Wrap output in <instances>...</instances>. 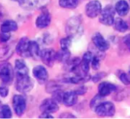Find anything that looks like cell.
I'll list each match as a JSON object with an SVG mask.
<instances>
[{"mask_svg":"<svg viewBox=\"0 0 130 119\" xmlns=\"http://www.w3.org/2000/svg\"><path fill=\"white\" fill-rule=\"evenodd\" d=\"M66 31L68 36L71 37L82 34V26L81 18L79 17H73L70 18L67 22Z\"/></svg>","mask_w":130,"mask_h":119,"instance_id":"cell-1","label":"cell"},{"mask_svg":"<svg viewBox=\"0 0 130 119\" xmlns=\"http://www.w3.org/2000/svg\"><path fill=\"white\" fill-rule=\"evenodd\" d=\"M16 90L21 93H27L31 91L34 87V82L29 75L16 77Z\"/></svg>","mask_w":130,"mask_h":119,"instance_id":"cell-2","label":"cell"},{"mask_svg":"<svg viewBox=\"0 0 130 119\" xmlns=\"http://www.w3.org/2000/svg\"><path fill=\"white\" fill-rule=\"evenodd\" d=\"M14 78V70L10 63L4 62L0 65V79L5 84H9Z\"/></svg>","mask_w":130,"mask_h":119,"instance_id":"cell-3","label":"cell"},{"mask_svg":"<svg viewBox=\"0 0 130 119\" xmlns=\"http://www.w3.org/2000/svg\"><path fill=\"white\" fill-rule=\"evenodd\" d=\"M115 9L112 5H107L104 9H102L100 14L99 21L104 25L110 26L114 22Z\"/></svg>","mask_w":130,"mask_h":119,"instance_id":"cell-4","label":"cell"},{"mask_svg":"<svg viewBox=\"0 0 130 119\" xmlns=\"http://www.w3.org/2000/svg\"><path fill=\"white\" fill-rule=\"evenodd\" d=\"M95 112L101 117H110L115 114V106L110 102H103L96 109Z\"/></svg>","mask_w":130,"mask_h":119,"instance_id":"cell-5","label":"cell"},{"mask_svg":"<svg viewBox=\"0 0 130 119\" xmlns=\"http://www.w3.org/2000/svg\"><path fill=\"white\" fill-rule=\"evenodd\" d=\"M12 106L15 114L18 116H21L24 113L27 107L25 98L21 95H15L13 97Z\"/></svg>","mask_w":130,"mask_h":119,"instance_id":"cell-6","label":"cell"},{"mask_svg":"<svg viewBox=\"0 0 130 119\" xmlns=\"http://www.w3.org/2000/svg\"><path fill=\"white\" fill-rule=\"evenodd\" d=\"M102 11V6L99 1L92 0L89 2L85 7V12L88 17L94 18L98 16Z\"/></svg>","mask_w":130,"mask_h":119,"instance_id":"cell-7","label":"cell"},{"mask_svg":"<svg viewBox=\"0 0 130 119\" xmlns=\"http://www.w3.org/2000/svg\"><path fill=\"white\" fill-rule=\"evenodd\" d=\"M50 0H24L20 5L25 10H35L45 8Z\"/></svg>","mask_w":130,"mask_h":119,"instance_id":"cell-8","label":"cell"},{"mask_svg":"<svg viewBox=\"0 0 130 119\" xmlns=\"http://www.w3.org/2000/svg\"><path fill=\"white\" fill-rule=\"evenodd\" d=\"M40 58L46 66L52 67L56 60V52L52 49H43L40 52Z\"/></svg>","mask_w":130,"mask_h":119,"instance_id":"cell-9","label":"cell"},{"mask_svg":"<svg viewBox=\"0 0 130 119\" xmlns=\"http://www.w3.org/2000/svg\"><path fill=\"white\" fill-rule=\"evenodd\" d=\"M30 41L27 37H22L16 46V52L17 53L24 58H28L30 57L29 54V46H30Z\"/></svg>","mask_w":130,"mask_h":119,"instance_id":"cell-10","label":"cell"},{"mask_svg":"<svg viewBox=\"0 0 130 119\" xmlns=\"http://www.w3.org/2000/svg\"><path fill=\"white\" fill-rule=\"evenodd\" d=\"M40 111L45 113H55L59 110L57 103L53 99H46L40 105Z\"/></svg>","mask_w":130,"mask_h":119,"instance_id":"cell-11","label":"cell"},{"mask_svg":"<svg viewBox=\"0 0 130 119\" xmlns=\"http://www.w3.org/2000/svg\"><path fill=\"white\" fill-rule=\"evenodd\" d=\"M33 75L37 81V82L40 84H45L48 80V72L46 69L41 65L36 66L33 69Z\"/></svg>","mask_w":130,"mask_h":119,"instance_id":"cell-12","label":"cell"},{"mask_svg":"<svg viewBox=\"0 0 130 119\" xmlns=\"http://www.w3.org/2000/svg\"><path fill=\"white\" fill-rule=\"evenodd\" d=\"M92 41H93V43L94 44V46L100 51L104 52V51H106V50H107L109 49L110 45H109L108 42L99 33H96L92 36Z\"/></svg>","mask_w":130,"mask_h":119,"instance_id":"cell-13","label":"cell"},{"mask_svg":"<svg viewBox=\"0 0 130 119\" xmlns=\"http://www.w3.org/2000/svg\"><path fill=\"white\" fill-rule=\"evenodd\" d=\"M117 90V87L114 84L109 83V82H102L98 86L99 95L104 97L109 96L111 93L116 91Z\"/></svg>","mask_w":130,"mask_h":119,"instance_id":"cell-14","label":"cell"},{"mask_svg":"<svg viewBox=\"0 0 130 119\" xmlns=\"http://www.w3.org/2000/svg\"><path fill=\"white\" fill-rule=\"evenodd\" d=\"M93 54L90 52H87L84 54L80 63V71L83 74H88L89 71V65L93 58Z\"/></svg>","mask_w":130,"mask_h":119,"instance_id":"cell-15","label":"cell"},{"mask_svg":"<svg viewBox=\"0 0 130 119\" xmlns=\"http://www.w3.org/2000/svg\"><path fill=\"white\" fill-rule=\"evenodd\" d=\"M51 22V17L48 11L43 12L36 20V26L38 28L43 29L47 27Z\"/></svg>","mask_w":130,"mask_h":119,"instance_id":"cell-16","label":"cell"},{"mask_svg":"<svg viewBox=\"0 0 130 119\" xmlns=\"http://www.w3.org/2000/svg\"><path fill=\"white\" fill-rule=\"evenodd\" d=\"M78 101V95L75 91H68L64 93L63 98H62V103L63 104L67 106H73L76 104Z\"/></svg>","mask_w":130,"mask_h":119,"instance_id":"cell-17","label":"cell"},{"mask_svg":"<svg viewBox=\"0 0 130 119\" xmlns=\"http://www.w3.org/2000/svg\"><path fill=\"white\" fill-rule=\"evenodd\" d=\"M91 76L88 74H75V76L65 78L63 81L66 83H71L75 84H78L82 83H85L90 81Z\"/></svg>","mask_w":130,"mask_h":119,"instance_id":"cell-18","label":"cell"},{"mask_svg":"<svg viewBox=\"0 0 130 119\" xmlns=\"http://www.w3.org/2000/svg\"><path fill=\"white\" fill-rule=\"evenodd\" d=\"M14 73L17 76L28 75V68L25 62L21 59H18L15 61L14 64Z\"/></svg>","mask_w":130,"mask_h":119,"instance_id":"cell-19","label":"cell"},{"mask_svg":"<svg viewBox=\"0 0 130 119\" xmlns=\"http://www.w3.org/2000/svg\"><path fill=\"white\" fill-rule=\"evenodd\" d=\"M115 9L119 15L126 16L129 11V5L125 0H120L116 4Z\"/></svg>","mask_w":130,"mask_h":119,"instance_id":"cell-20","label":"cell"},{"mask_svg":"<svg viewBox=\"0 0 130 119\" xmlns=\"http://www.w3.org/2000/svg\"><path fill=\"white\" fill-rule=\"evenodd\" d=\"M40 50L38 43L35 41H30L29 46V54L30 56L32 57L34 59L37 60L40 58Z\"/></svg>","mask_w":130,"mask_h":119,"instance_id":"cell-21","label":"cell"},{"mask_svg":"<svg viewBox=\"0 0 130 119\" xmlns=\"http://www.w3.org/2000/svg\"><path fill=\"white\" fill-rule=\"evenodd\" d=\"M18 29V24L15 21L12 20H7L4 21L1 25V31L10 33L11 31H14Z\"/></svg>","mask_w":130,"mask_h":119,"instance_id":"cell-22","label":"cell"},{"mask_svg":"<svg viewBox=\"0 0 130 119\" xmlns=\"http://www.w3.org/2000/svg\"><path fill=\"white\" fill-rule=\"evenodd\" d=\"M113 24H114V27L115 29L119 31V32H126L128 28H129V26L127 24V23L123 21L122 18L120 17H117L114 20V22H113Z\"/></svg>","mask_w":130,"mask_h":119,"instance_id":"cell-23","label":"cell"},{"mask_svg":"<svg viewBox=\"0 0 130 119\" xmlns=\"http://www.w3.org/2000/svg\"><path fill=\"white\" fill-rule=\"evenodd\" d=\"M70 55L71 54L69 49H61V50L56 52V60H58L59 62L66 63L70 59Z\"/></svg>","mask_w":130,"mask_h":119,"instance_id":"cell-24","label":"cell"},{"mask_svg":"<svg viewBox=\"0 0 130 119\" xmlns=\"http://www.w3.org/2000/svg\"><path fill=\"white\" fill-rule=\"evenodd\" d=\"M12 54H13V51L9 46H6L0 49V62H3L8 59L12 55Z\"/></svg>","mask_w":130,"mask_h":119,"instance_id":"cell-25","label":"cell"},{"mask_svg":"<svg viewBox=\"0 0 130 119\" xmlns=\"http://www.w3.org/2000/svg\"><path fill=\"white\" fill-rule=\"evenodd\" d=\"M59 4L64 8H75L78 5V0H59Z\"/></svg>","mask_w":130,"mask_h":119,"instance_id":"cell-26","label":"cell"},{"mask_svg":"<svg viewBox=\"0 0 130 119\" xmlns=\"http://www.w3.org/2000/svg\"><path fill=\"white\" fill-rule=\"evenodd\" d=\"M11 110L8 105L2 106L0 109V118H11Z\"/></svg>","mask_w":130,"mask_h":119,"instance_id":"cell-27","label":"cell"},{"mask_svg":"<svg viewBox=\"0 0 130 119\" xmlns=\"http://www.w3.org/2000/svg\"><path fill=\"white\" fill-rule=\"evenodd\" d=\"M60 87H61V86L57 82H56V81H50V82H48L46 84V90L48 93H53L55 91H56L58 90H60Z\"/></svg>","mask_w":130,"mask_h":119,"instance_id":"cell-28","label":"cell"},{"mask_svg":"<svg viewBox=\"0 0 130 119\" xmlns=\"http://www.w3.org/2000/svg\"><path fill=\"white\" fill-rule=\"evenodd\" d=\"M104 96H101V95H97L95 96L91 101V103H90V106L91 108V109L93 110H95V109L101 103H103L104 101Z\"/></svg>","mask_w":130,"mask_h":119,"instance_id":"cell-29","label":"cell"},{"mask_svg":"<svg viewBox=\"0 0 130 119\" xmlns=\"http://www.w3.org/2000/svg\"><path fill=\"white\" fill-rule=\"evenodd\" d=\"M71 44H72V37L71 36H68L67 37L62 38L60 40L61 49H69Z\"/></svg>","mask_w":130,"mask_h":119,"instance_id":"cell-30","label":"cell"},{"mask_svg":"<svg viewBox=\"0 0 130 119\" xmlns=\"http://www.w3.org/2000/svg\"><path fill=\"white\" fill-rule=\"evenodd\" d=\"M63 94L64 93L61 90H58L53 93V100H54L57 103H62V98H63Z\"/></svg>","mask_w":130,"mask_h":119,"instance_id":"cell-31","label":"cell"},{"mask_svg":"<svg viewBox=\"0 0 130 119\" xmlns=\"http://www.w3.org/2000/svg\"><path fill=\"white\" fill-rule=\"evenodd\" d=\"M120 81L126 85L130 84V74L126 73H121L119 76Z\"/></svg>","mask_w":130,"mask_h":119,"instance_id":"cell-32","label":"cell"},{"mask_svg":"<svg viewBox=\"0 0 130 119\" xmlns=\"http://www.w3.org/2000/svg\"><path fill=\"white\" fill-rule=\"evenodd\" d=\"M92 67L94 70H98L100 68V59L97 56H93V58L91 60Z\"/></svg>","mask_w":130,"mask_h":119,"instance_id":"cell-33","label":"cell"},{"mask_svg":"<svg viewBox=\"0 0 130 119\" xmlns=\"http://www.w3.org/2000/svg\"><path fill=\"white\" fill-rule=\"evenodd\" d=\"M11 37V34L9 33L6 32H2L0 33V41L1 43H5L7 42Z\"/></svg>","mask_w":130,"mask_h":119,"instance_id":"cell-34","label":"cell"},{"mask_svg":"<svg viewBox=\"0 0 130 119\" xmlns=\"http://www.w3.org/2000/svg\"><path fill=\"white\" fill-rule=\"evenodd\" d=\"M8 88L6 85L2 84L0 86V96L2 97H6L8 94Z\"/></svg>","mask_w":130,"mask_h":119,"instance_id":"cell-35","label":"cell"},{"mask_svg":"<svg viewBox=\"0 0 130 119\" xmlns=\"http://www.w3.org/2000/svg\"><path fill=\"white\" fill-rule=\"evenodd\" d=\"M105 75H106V74H105V73H104V72L98 73V74H95V75L93 77L92 80H93L94 82H98V81H100L103 77H104Z\"/></svg>","mask_w":130,"mask_h":119,"instance_id":"cell-36","label":"cell"},{"mask_svg":"<svg viewBox=\"0 0 130 119\" xmlns=\"http://www.w3.org/2000/svg\"><path fill=\"white\" fill-rule=\"evenodd\" d=\"M75 92L76 93L77 95H84L87 92V89L85 87H82L78 88Z\"/></svg>","mask_w":130,"mask_h":119,"instance_id":"cell-37","label":"cell"},{"mask_svg":"<svg viewBox=\"0 0 130 119\" xmlns=\"http://www.w3.org/2000/svg\"><path fill=\"white\" fill-rule=\"evenodd\" d=\"M123 43H125V45L126 46V47L130 50V34L126 35L123 38Z\"/></svg>","mask_w":130,"mask_h":119,"instance_id":"cell-38","label":"cell"},{"mask_svg":"<svg viewBox=\"0 0 130 119\" xmlns=\"http://www.w3.org/2000/svg\"><path fill=\"white\" fill-rule=\"evenodd\" d=\"M60 118H75V117L73 115H72V114H69V113H67V112H66V113H63V114H62V115H60Z\"/></svg>","mask_w":130,"mask_h":119,"instance_id":"cell-39","label":"cell"},{"mask_svg":"<svg viewBox=\"0 0 130 119\" xmlns=\"http://www.w3.org/2000/svg\"><path fill=\"white\" fill-rule=\"evenodd\" d=\"M40 118H53V117L51 115V114L45 113V112H43L42 115L40 116Z\"/></svg>","mask_w":130,"mask_h":119,"instance_id":"cell-40","label":"cell"},{"mask_svg":"<svg viewBox=\"0 0 130 119\" xmlns=\"http://www.w3.org/2000/svg\"><path fill=\"white\" fill-rule=\"evenodd\" d=\"M4 14H5V10H4L3 6L0 3V20L4 17Z\"/></svg>","mask_w":130,"mask_h":119,"instance_id":"cell-41","label":"cell"},{"mask_svg":"<svg viewBox=\"0 0 130 119\" xmlns=\"http://www.w3.org/2000/svg\"><path fill=\"white\" fill-rule=\"evenodd\" d=\"M11 1H14V2H18L19 4H21V3H22L24 0H11Z\"/></svg>","mask_w":130,"mask_h":119,"instance_id":"cell-42","label":"cell"},{"mask_svg":"<svg viewBox=\"0 0 130 119\" xmlns=\"http://www.w3.org/2000/svg\"><path fill=\"white\" fill-rule=\"evenodd\" d=\"M2 103H1V102H0V109H1V108H2Z\"/></svg>","mask_w":130,"mask_h":119,"instance_id":"cell-43","label":"cell"},{"mask_svg":"<svg viewBox=\"0 0 130 119\" xmlns=\"http://www.w3.org/2000/svg\"><path fill=\"white\" fill-rule=\"evenodd\" d=\"M129 73H130V67H129Z\"/></svg>","mask_w":130,"mask_h":119,"instance_id":"cell-44","label":"cell"}]
</instances>
